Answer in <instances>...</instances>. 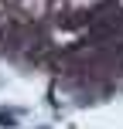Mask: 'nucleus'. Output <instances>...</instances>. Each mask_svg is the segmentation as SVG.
Segmentation results:
<instances>
[{"label":"nucleus","instance_id":"obj_1","mask_svg":"<svg viewBox=\"0 0 123 129\" xmlns=\"http://www.w3.org/2000/svg\"><path fill=\"white\" fill-rule=\"evenodd\" d=\"M0 122H7V126H10V122H14V116H10V112H4V109H0Z\"/></svg>","mask_w":123,"mask_h":129}]
</instances>
